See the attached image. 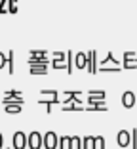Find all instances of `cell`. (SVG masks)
<instances>
[{"label":"cell","mask_w":137,"mask_h":149,"mask_svg":"<svg viewBox=\"0 0 137 149\" xmlns=\"http://www.w3.org/2000/svg\"><path fill=\"white\" fill-rule=\"evenodd\" d=\"M27 141H29V149H42L44 147V134H40L38 130H32L27 136Z\"/></svg>","instance_id":"6da1fadb"},{"label":"cell","mask_w":137,"mask_h":149,"mask_svg":"<svg viewBox=\"0 0 137 149\" xmlns=\"http://www.w3.org/2000/svg\"><path fill=\"white\" fill-rule=\"evenodd\" d=\"M59 143V136L53 130H48L44 134V149H57Z\"/></svg>","instance_id":"7a4b0ae2"},{"label":"cell","mask_w":137,"mask_h":149,"mask_svg":"<svg viewBox=\"0 0 137 149\" xmlns=\"http://www.w3.org/2000/svg\"><path fill=\"white\" fill-rule=\"evenodd\" d=\"M29 147V141H27V134L23 130H17L13 134V149H25Z\"/></svg>","instance_id":"3957f363"},{"label":"cell","mask_w":137,"mask_h":149,"mask_svg":"<svg viewBox=\"0 0 137 149\" xmlns=\"http://www.w3.org/2000/svg\"><path fill=\"white\" fill-rule=\"evenodd\" d=\"M122 105L126 109H131L137 105V92H124L122 94Z\"/></svg>","instance_id":"277c9868"},{"label":"cell","mask_w":137,"mask_h":149,"mask_svg":"<svg viewBox=\"0 0 137 149\" xmlns=\"http://www.w3.org/2000/svg\"><path fill=\"white\" fill-rule=\"evenodd\" d=\"M129 140H131V132L129 130H120L118 134H116V141H118L120 147H128Z\"/></svg>","instance_id":"5b68a950"},{"label":"cell","mask_w":137,"mask_h":149,"mask_svg":"<svg viewBox=\"0 0 137 149\" xmlns=\"http://www.w3.org/2000/svg\"><path fill=\"white\" fill-rule=\"evenodd\" d=\"M0 103L2 105H25V100H23V96H13V97L4 96V100H0Z\"/></svg>","instance_id":"8992f818"},{"label":"cell","mask_w":137,"mask_h":149,"mask_svg":"<svg viewBox=\"0 0 137 149\" xmlns=\"http://www.w3.org/2000/svg\"><path fill=\"white\" fill-rule=\"evenodd\" d=\"M72 149V140L71 136H61L59 138V143H57V149Z\"/></svg>","instance_id":"52a82bcc"},{"label":"cell","mask_w":137,"mask_h":149,"mask_svg":"<svg viewBox=\"0 0 137 149\" xmlns=\"http://www.w3.org/2000/svg\"><path fill=\"white\" fill-rule=\"evenodd\" d=\"M88 111H107V101H97V103H88Z\"/></svg>","instance_id":"ba28073f"},{"label":"cell","mask_w":137,"mask_h":149,"mask_svg":"<svg viewBox=\"0 0 137 149\" xmlns=\"http://www.w3.org/2000/svg\"><path fill=\"white\" fill-rule=\"evenodd\" d=\"M57 101H61V100H57V97H53V100H38V103H44V105H46V113H48V115H52L53 103H57Z\"/></svg>","instance_id":"9c48e42d"},{"label":"cell","mask_w":137,"mask_h":149,"mask_svg":"<svg viewBox=\"0 0 137 149\" xmlns=\"http://www.w3.org/2000/svg\"><path fill=\"white\" fill-rule=\"evenodd\" d=\"M82 149H95V138L86 136L84 140H82Z\"/></svg>","instance_id":"30bf717a"},{"label":"cell","mask_w":137,"mask_h":149,"mask_svg":"<svg viewBox=\"0 0 137 149\" xmlns=\"http://www.w3.org/2000/svg\"><path fill=\"white\" fill-rule=\"evenodd\" d=\"M46 63H40V65H31V74H46Z\"/></svg>","instance_id":"8fae6325"},{"label":"cell","mask_w":137,"mask_h":149,"mask_svg":"<svg viewBox=\"0 0 137 149\" xmlns=\"http://www.w3.org/2000/svg\"><path fill=\"white\" fill-rule=\"evenodd\" d=\"M76 67H78V69L88 67V57H86L84 54H76Z\"/></svg>","instance_id":"7c38bea8"},{"label":"cell","mask_w":137,"mask_h":149,"mask_svg":"<svg viewBox=\"0 0 137 149\" xmlns=\"http://www.w3.org/2000/svg\"><path fill=\"white\" fill-rule=\"evenodd\" d=\"M88 97H92V100H105L107 94L103 90H92V92H88Z\"/></svg>","instance_id":"4fadbf2b"},{"label":"cell","mask_w":137,"mask_h":149,"mask_svg":"<svg viewBox=\"0 0 137 149\" xmlns=\"http://www.w3.org/2000/svg\"><path fill=\"white\" fill-rule=\"evenodd\" d=\"M4 111L10 115H15V113H21L23 111V105H4Z\"/></svg>","instance_id":"5bb4252c"},{"label":"cell","mask_w":137,"mask_h":149,"mask_svg":"<svg viewBox=\"0 0 137 149\" xmlns=\"http://www.w3.org/2000/svg\"><path fill=\"white\" fill-rule=\"evenodd\" d=\"M88 67H89V73H95V52H89L88 56Z\"/></svg>","instance_id":"9a60e30c"},{"label":"cell","mask_w":137,"mask_h":149,"mask_svg":"<svg viewBox=\"0 0 137 149\" xmlns=\"http://www.w3.org/2000/svg\"><path fill=\"white\" fill-rule=\"evenodd\" d=\"M71 140H72V149H82V140L78 136H71Z\"/></svg>","instance_id":"2e32d148"},{"label":"cell","mask_w":137,"mask_h":149,"mask_svg":"<svg viewBox=\"0 0 137 149\" xmlns=\"http://www.w3.org/2000/svg\"><path fill=\"white\" fill-rule=\"evenodd\" d=\"M40 96H50V97H59V92H55V90H40Z\"/></svg>","instance_id":"e0dca14e"},{"label":"cell","mask_w":137,"mask_h":149,"mask_svg":"<svg viewBox=\"0 0 137 149\" xmlns=\"http://www.w3.org/2000/svg\"><path fill=\"white\" fill-rule=\"evenodd\" d=\"M95 149H105V138L103 136L95 138Z\"/></svg>","instance_id":"ac0fdd59"},{"label":"cell","mask_w":137,"mask_h":149,"mask_svg":"<svg viewBox=\"0 0 137 149\" xmlns=\"http://www.w3.org/2000/svg\"><path fill=\"white\" fill-rule=\"evenodd\" d=\"M131 149H137V130H131Z\"/></svg>","instance_id":"d6986e66"},{"label":"cell","mask_w":137,"mask_h":149,"mask_svg":"<svg viewBox=\"0 0 137 149\" xmlns=\"http://www.w3.org/2000/svg\"><path fill=\"white\" fill-rule=\"evenodd\" d=\"M8 67L10 73H13V54H8Z\"/></svg>","instance_id":"ffe728a7"},{"label":"cell","mask_w":137,"mask_h":149,"mask_svg":"<svg viewBox=\"0 0 137 149\" xmlns=\"http://www.w3.org/2000/svg\"><path fill=\"white\" fill-rule=\"evenodd\" d=\"M99 71H103V73H118L120 69H114V67H103V69H99Z\"/></svg>","instance_id":"44dd1931"},{"label":"cell","mask_w":137,"mask_h":149,"mask_svg":"<svg viewBox=\"0 0 137 149\" xmlns=\"http://www.w3.org/2000/svg\"><path fill=\"white\" fill-rule=\"evenodd\" d=\"M4 96H8V97H13V96H21V92H17V90H10V92H6Z\"/></svg>","instance_id":"7402d4cb"},{"label":"cell","mask_w":137,"mask_h":149,"mask_svg":"<svg viewBox=\"0 0 137 149\" xmlns=\"http://www.w3.org/2000/svg\"><path fill=\"white\" fill-rule=\"evenodd\" d=\"M111 61H114V63H116V59H114V57L111 56V54H109V56H107L105 59H103V65H105V63H111Z\"/></svg>","instance_id":"603a6c76"},{"label":"cell","mask_w":137,"mask_h":149,"mask_svg":"<svg viewBox=\"0 0 137 149\" xmlns=\"http://www.w3.org/2000/svg\"><path fill=\"white\" fill-rule=\"evenodd\" d=\"M4 65H6V56H4V54H0V69H2Z\"/></svg>","instance_id":"cb8c5ba5"},{"label":"cell","mask_w":137,"mask_h":149,"mask_svg":"<svg viewBox=\"0 0 137 149\" xmlns=\"http://www.w3.org/2000/svg\"><path fill=\"white\" fill-rule=\"evenodd\" d=\"M2 145H4V140H2V134H0V149H2Z\"/></svg>","instance_id":"d4e9b609"}]
</instances>
